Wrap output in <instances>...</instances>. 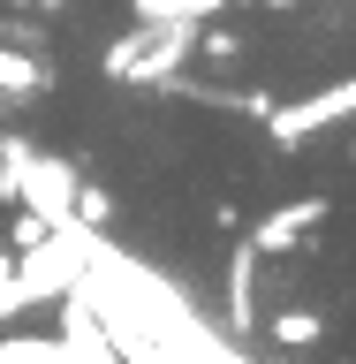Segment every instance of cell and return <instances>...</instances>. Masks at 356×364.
Instances as JSON below:
<instances>
[{"label": "cell", "instance_id": "cell-1", "mask_svg": "<svg viewBox=\"0 0 356 364\" xmlns=\"http://www.w3.org/2000/svg\"><path fill=\"white\" fill-rule=\"evenodd\" d=\"M349 114H356V76H341V84L311 91V99H296V107H281V99H273V114H266V136L281 144V152H303V136L334 129V122H349Z\"/></svg>", "mask_w": 356, "mask_h": 364}, {"label": "cell", "instance_id": "cell-2", "mask_svg": "<svg viewBox=\"0 0 356 364\" xmlns=\"http://www.w3.org/2000/svg\"><path fill=\"white\" fill-rule=\"evenodd\" d=\"M76 175H84V167H76L68 152H38V144H31V159H23V175H16V205L38 213L45 228H61L68 198H76Z\"/></svg>", "mask_w": 356, "mask_h": 364}, {"label": "cell", "instance_id": "cell-3", "mask_svg": "<svg viewBox=\"0 0 356 364\" xmlns=\"http://www.w3.org/2000/svg\"><path fill=\"white\" fill-rule=\"evenodd\" d=\"M326 213H334V205L311 190V198H288L281 213H266V220H258V228H243V235H250V250H258V258H288V250L303 243V235H311Z\"/></svg>", "mask_w": 356, "mask_h": 364}, {"label": "cell", "instance_id": "cell-4", "mask_svg": "<svg viewBox=\"0 0 356 364\" xmlns=\"http://www.w3.org/2000/svg\"><path fill=\"white\" fill-rule=\"evenodd\" d=\"M53 311H61V349L68 357H91V364H107L114 357V334H107V318H99V304H91L76 281H68L61 296H53Z\"/></svg>", "mask_w": 356, "mask_h": 364}, {"label": "cell", "instance_id": "cell-5", "mask_svg": "<svg viewBox=\"0 0 356 364\" xmlns=\"http://www.w3.org/2000/svg\"><path fill=\"white\" fill-rule=\"evenodd\" d=\"M258 250H250V235H235V250H227V334H258Z\"/></svg>", "mask_w": 356, "mask_h": 364}, {"label": "cell", "instance_id": "cell-6", "mask_svg": "<svg viewBox=\"0 0 356 364\" xmlns=\"http://www.w3.org/2000/svg\"><path fill=\"white\" fill-rule=\"evenodd\" d=\"M45 91H53V61L0 38V107H38Z\"/></svg>", "mask_w": 356, "mask_h": 364}, {"label": "cell", "instance_id": "cell-7", "mask_svg": "<svg viewBox=\"0 0 356 364\" xmlns=\"http://www.w3.org/2000/svg\"><path fill=\"white\" fill-rule=\"evenodd\" d=\"M266 334L281 341V349H318V341H326V318L303 311V304H288V311H273V318H266Z\"/></svg>", "mask_w": 356, "mask_h": 364}, {"label": "cell", "instance_id": "cell-8", "mask_svg": "<svg viewBox=\"0 0 356 364\" xmlns=\"http://www.w3.org/2000/svg\"><path fill=\"white\" fill-rule=\"evenodd\" d=\"M144 46H152V23H136V16H129V31H122V38L107 46V61H99V76H107V84H129V68L144 61Z\"/></svg>", "mask_w": 356, "mask_h": 364}, {"label": "cell", "instance_id": "cell-9", "mask_svg": "<svg viewBox=\"0 0 356 364\" xmlns=\"http://www.w3.org/2000/svg\"><path fill=\"white\" fill-rule=\"evenodd\" d=\"M227 0H129V16L136 23H205V16H220Z\"/></svg>", "mask_w": 356, "mask_h": 364}, {"label": "cell", "instance_id": "cell-10", "mask_svg": "<svg viewBox=\"0 0 356 364\" xmlns=\"http://www.w3.org/2000/svg\"><path fill=\"white\" fill-rule=\"evenodd\" d=\"M68 220H76V228H114V190H107V182H91V175H76Z\"/></svg>", "mask_w": 356, "mask_h": 364}, {"label": "cell", "instance_id": "cell-11", "mask_svg": "<svg viewBox=\"0 0 356 364\" xmlns=\"http://www.w3.org/2000/svg\"><path fill=\"white\" fill-rule=\"evenodd\" d=\"M68 349L45 334H0V364H61Z\"/></svg>", "mask_w": 356, "mask_h": 364}, {"label": "cell", "instance_id": "cell-12", "mask_svg": "<svg viewBox=\"0 0 356 364\" xmlns=\"http://www.w3.org/2000/svg\"><path fill=\"white\" fill-rule=\"evenodd\" d=\"M31 159V136H0V205H16V175Z\"/></svg>", "mask_w": 356, "mask_h": 364}, {"label": "cell", "instance_id": "cell-13", "mask_svg": "<svg viewBox=\"0 0 356 364\" xmlns=\"http://www.w3.org/2000/svg\"><path fill=\"white\" fill-rule=\"evenodd\" d=\"M45 235H53V228H45L38 213H23V220L8 228V250H31V243H45Z\"/></svg>", "mask_w": 356, "mask_h": 364}, {"label": "cell", "instance_id": "cell-14", "mask_svg": "<svg viewBox=\"0 0 356 364\" xmlns=\"http://www.w3.org/2000/svg\"><path fill=\"white\" fill-rule=\"evenodd\" d=\"M212 228H220V235H243V205L220 198V205H212Z\"/></svg>", "mask_w": 356, "mask_h": 364}, {"label": "cell", "instance_id": "cell-15", "mask_svg": "<svg viewBox=\"0 0 356 364\" xmlns=\"http://www.w3.org/2000/svg\"><path fill=\"white\" fill-rule=\"evenodd\" d=\"M8 8H16V16H53L61 0H8Z\"/></svg>", "mask_w": 356, "mask_h": 364}, {"label": "cell", "instance_id": "cell-16", "mask_svg": "<svg viewBox=\"0 0 356 364\" xmlns=\"http://www.w3.org/2000/svg\"><path fill=\"white\" fill-rule=\"evenodd\" d=\"M349 167H356V144H349Z\"/></svg>", "mask_w": 356, "mask_h": 364}, {"label": "cell", "instance_id": "cell-17", "mask_svg": "<svg viewBox=\"0 0 356 364\" xmlns=\"http://www.w3.org/2000/svg\"><path fill=\"white\" fill-rule=\"evenodd\" d=\"M0 258H8V250H0Z\"/></svg>", "mask_w": 356, "mask_h": 364}]
</instances>
